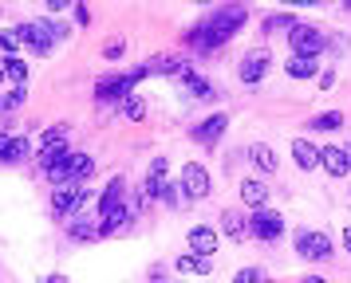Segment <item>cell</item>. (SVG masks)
Wrapping results in <instances>:
<instances>
[{"instance_id": "7c38bea8", "label": "cell", "mask_w": 351, "mask_h": 283, "mask_svg": "<svg viewBox=\"0 0 351 283\" xmlns=\"http://www.w3.org/2000/svg\"><path fill=\"white\" fill-rule=\"evenodd\" d=\"M182 83H186V91L193 94V98H206V103H213V98H221V94H217V87H213V83H209V79H202L197 75V71H193V67H182Z\"/></svg>"}, {"instance_id": "5b68a950", "label": "cell", "mask_w": 351, "mask_h": 283, "mask_svg": "<svg viewBox=\"0 0 351 283\" xmlns=\"http://www.w3.org/2000/svg\"><path fill=\"white\" fill-rule=\"evenodd\" d=\"M249 236L261 240V244H276L285 236V217L276 208H256L253 217H249Z\"/></svg>"}, {"instance_id": "7402d4cb", "label": "cell", "mask_w": 351, "mask_h": 283, "mask_svg": "<svg viewBox=\"0 0 351 283\" xmlns=\"http://www.w3.org/2000/svg\"><path fill=\"white\" fill-rule=\"evenodd\" d=\"M0 67H4V75L12 79L16 87H24V79H28V63L20 59V55H4V59H0Z\"/></svg>"}, {"instance_id": "52a82bcc", "label": "cell", "mask_w": 351, "mask_h": 283, "mask_svg": "<svg viewBox=\"0 0 351 283\" xmlns=\"http://www.w3.org/2000/svg\"><path fill=\"white\" fill-rule=\"evenodd\" d=\"M182 189H186V197H190V201L209 197L213 181H209V170L202 165V161H186V165H182Z\"/></svg>"}, {"instance_id": "f1b7e54d", "label": "cell", "mask_w": 351, "mask_h": 283, "mask_svg": "<svg viewBox=\"0 0 351 283\" xmlns=\"http://www.w3.org/2000/svg\"><path fill=\"white\" fill-rule=\"evenodd\" d=\"M0 47L8 51V55H16V47H20V31L12 28V31H0Z\"/></svg>"}, {"instance_id": "4dcf8cb0", "label": "cell", "mask_w": 351, "mask_h": 283, "mask_svg": "<svg viewBox=\"0 0 351 283\" xmlns=\"http://www.w3.org/2000/svg\"><path fill=\"white\" fill-rule=\"evenodd\" d=\"M162 204H170V208H174V204H182V193H178V185H170V181H166V189H162Z\"/></svg>"}, {"instance_id": "d6986e66", "label": "cell", "mask_w": 351, "mask_h": 283, "mask_svg": "<svg viewBox=\"0 0 351 283\" xmlns=\"http://www.w3.org/2000/svg\"><path fill=\"white\" fill-rule=\"evenodd\" d=\"M285 75L288 79H316L319 75V63L316 59H296V55H292V59L285 63Z\"/></svg>"}, {"instance_id": "f546056e", "label": "cell", "mask_w": 351, "mask_h": 283, "mask_svg": "<svg viewBox=\"0 0 351 283\" xmlns=\"http://www.w3.org/2000/svg\"><path fill=\"white\" fill-rule=\"evenodd\" d=\"M150 181H166V157H154L150 161V173H146Z\"/></svg>"}, {"instance_id": "4316f807", "label": "cell", "mask_w": 351, "mask_h": 283, "mask_svg": "<svg viewBox=\"0 0 351 283\" xmlns=\"http://www.w3.org/2000/svg\"><path fill=\"white\" fill-rule=\"evenodd\" d=\"M67 138V126L60 122V126H48L44 134H40V146H51V142H64Z\"/></svg>"}, {"instance_id": "d6a6232c", "label": "cell", "mask_w": 351, "mask_h": 283, "mask_svg": "<svg viewBox=\"0 0 351 283\" xmlns=\"http://www.w3.org/2000/svg\"><path fill=\"white\" fill-rule=\"evenodd\" d=\"M8 142H12V134H4V130H0V161H4V154H8Z\"/></svg>"}, {"instance_id": "ba28073f", "label": "cell", "mask_w": 351, "mask_h": 283, "mask_svg": "<svg viewBox=\"0 0 351 283\" xmlns=\"http://www.w3.org/2000/svg\"><path fill=\"white\" fill-rule=\"evenodd\" d=\"M225 126H229V118H225V114H209V118H202V122L190 130V138L197 142V146H209V150H213V146L221 142Z\"/></svg>"}, {"instance_id": "ffe728a7", "label": "cell", "mask_w": 351, "mask_h": 283, "mask_svg": "<svg viewBox=\"0 0 351 283\" xmlns=\"http://www.w3.org/2000/svg\"><path fill=\"white\" fill-rule=\"evenodd\" d=\"M296 24H300V20H296L292 12H272V16H265V24H261V36H272V31H285V28L292 31Z\"/></svg>"}, {"instance_id": "8d00e7d4", "label": "cell", "mask_w": 351, "mask_h": 283, "mask_svg": "<svg viewBox=\"0 0 351 283\" xmlns=\"http://www.w3.org/2000/svg\"><path fill=\"white\" fill-rule=\"evenodd\" d=\"M0 79H4V67H0Z\"/></svg>"}, {"instance_id": "484cf974", "label": "cell", "mask_w": 351, "mask_h": 283, "mask_svg": "<svg viewBox=\"0 0 351 283\" xmlns=\"http://www.w3.org/2000/svg\"><path fill=\"white\" fill-rule=\"evenodd\" d=\"M233 283H265V271L261 267H241L237 275H233Z\"/></svg>"}, {"instance_id": "d590c367", "label": "cell", "mask_w": 351, "mask_h": 283, "mask_svg": "<svg viewBox=\"0 0 351 283\" xmlns=\"http://www.w3.org/2000/svg\"><path fill=\"white\" fill-rule=\"evenodd\" d=\"M0 110H4V98H0Z\"/></svg>"}, {"instance_id": "2e32d148", "label": "cell", "mask_w": 351, "mask_h": 283, "mask_svg": "<svg viewBox=\"0 0 351 283\" xmlns=\"http://www.w3.org/2000/svg\"><path fill=\"white\" fill-rule=\"evenodd\" d=\"M292 161H296L304 173L316 170V165H319V150H316L308 138H296V142H292Z\"/></svg>"}, {"instance_id": "277c9868", "label": "cell", "mask_w": 351, "mask_h": 283, "mask_svg": "<svg viewBox=\"0 0 351 283\" xmlns=\"http://www.w3.org/2000/svg\"><path fill=\"white\" fill-rule=\"evenodd\" d=\"M292 248L300 260H312V264H324V260H332V236L328 232H312V228H296L292 232Z\"/></svg>"}, {"instance_id": "e575fe53", "label": "cell", "mask_w": 351, "mask_h": 283, "mask_svg": "<svg viewBox=\"0 0 351 283\" xmlns=\"http://www.w3.org/2000/svg\"><path fill=\"white\" fill-rule=\"evenodd\" d=\"M300 283H328V280H319V275H304Z\"/></svg>"}, {"instance_id": "3957f363", "label": "cell", "mask_w": 351, "mask_h": 283, "mask_svg": "<svg viewBox=\"0 0 351 283\" xmlns=\"http://www.w3.org/2000/svg\"><path fill=\"white\" fill-rule=\"evenodd\" d=\"M288 47L296 59H319V51H328V36L316 24H296L288 31Z\"/></svg>"}, {"instance_id": "30bf717a", "label": "cell", "mask_w": 351, "mask_h": 283, "mask_svg": "<svg viewBox=\"0 0 351 283\" xmlns=\"http://www.w3.org/2000/svg\"><path fill=\"white\" fill-rule=\"evenodd\" d=\"M190 252L193 256H206V260H213V252H217V228H209V224H197V228H190Z\"/></svg>"}, {"instance_id": "e0dca14e", "label": "cell", "mask_w": 351, "mask_h": 283, "mask_svg": "<svg viewBox=\"0 0 351 283\" xmlns=\"http://www.w3.org/2000/svg\"><path fill=\"white\" fill-rule=\"evenodd\" d=\"M249 161H253L261 173H276V165H280V157H276V150L272 146H265V142H256V146H249Z\"/></svg>"}, {"instance_id": "9a60e30c", "label": "cell", "mask_w": 351, "mask_h": 283, "mask_svg": "<svg viewBox=\"0 0 351 283\" xmlns=\"http://www.w3.org/2000/svg\"><path fill=\"white\" fill-rule=\"evenodd\" d=\"M174 267H178V275H213V260H206V256H193V252L178 256Z\"/></svg>"}, {"instance_id": "7a4b0ae2", "label": "cell", "mask_w": 351, "mask_h": 283, "mask_svg": "<svg viewBox=\"0 0 351 283\" xmlns=\"http://www.w3.org/2000/svg\"><path fill=\"white\" fill-rule=\"evenodd\" d=\"M87 201H91V189L87 185H60V189H51L48 213L56 220H71V217H80L83 213V204Z\"/></svg>"}, {"instance_id": "ac0fdd59", "label": "cell", "mask_w": 351, "mask_h": 283, "mask_svg": "<svg viewBox=\"0 0 351 283\" xmlns=\"http://www.w3.org/2000/svg\"><path fill=\"white\" fill-rule=\"evenodd\" d=\"M67 232H71V240H99V224L91 217H71V224H67Z\"/></svg>"}, {"instance_id": "5bb4252c", "label": "cell", "mask_w": 351, "mask_h": 283, "mask_svg": "<svg viewBox=\"0 0 351 283\" xmlns=\"http://www.w3.org/2000/svg\"><path fill=\"white\" fill-rule=\"evenodd\" d=\"M221 236H229V240H245L249 236V217L241 213V208H225L221 213Z\"/></svg>"}, {"instance_id": "9c48e42d", "label": "cell", "mask_w": 351, "mask_h": 283, "mask_svg": "<svg viewBox=\"0 0 351 283\" xmlns=\"http://www.w3.org/2000/svg\"><path fill=\"white\" fill-rule=\"evenodd\" d=\"M123 204H127V181H123V177H111L107 189L99 193V220L111 217L114 208H123Z\"/></svg>"}, {"instance_id": "1f68e13d", "label": "cell", "mask_w": 351, "mask_h": 283, "mask_svg": "<svg viewBox=\"0 0 351 283\" xmlns=\"http://www.w3.org/2000/svg\"><path fill=\"white\" fill-rule=\"evenodd\" d=\"M319 87H324V91H328V87H335V71H324V75H319Z\"/></svg>"}, {"instance_id": "6da1fadb", "label": "cell", "mask_w": 351, "mask_h": 283, "mask_svg": "<svg viewBox=\"0 0 351 283\" xmlns=\"http://www.w3.org/2000/svg\"><path fill=\"white\" fill-rule=\"evenodd\" d=\"M245 20H249V8H245V4H221V8L209 12L206 24H197V28L186 36V44L202 47V51H217L221 44L233 40V31L245 28Z\"/></svg>"}, {"instance_id": "d4e9b609", "label": "cell", "mask_w": 351, "mask_h": 283, "mask_svg": "<svg viewBox=\"0 0 351 283\" xmlns=\"http://www.w3.org/2000/svg\"><path fill=\"white\" fill-rule=\"evenodd\" d=\"M123 51H127V40H119V36H114V40H107V44H103V59H123Z\"/></svg>"}, {"instance_id": "cb8c5ba5", "label": "cell", "mask_w": 351, "mask_h": 283, "mask_svg": "<svg viewBox=\"0 0 351 283\" xmlns=\"http://www.w3.org/2000/svg\"><path fill=\"white\" fill-rule=\"evenodd\" d=\"M123 114H127L130 122H143L146 118V98L143 94H130L127 103H123Z\"/></svg>"}, {"instance_id": "4fadbf2b", "label": "cell", "mask_w": 351, "mask_h": 283, "mask_svg": "<svg viewBox=\"0 0 351 283\" xmlns=\"http://www.w3.org/2000/svg\"><path fill=\"white\" fill-rule=\"evenodd\" d=\"M269 197H272V189L265 185V181H256V177H249V181H241V201L249 204V208H269Z\"/></svg>"}, {"instance_id": "603a6c76", "label": "cell", "mask_w": 351, "mask_h": 283, "mask_svg": "<svg viewBox=\"0 0 351 283\" xmlns=\"http://www.w3.org/2000/svg\"><path fill=\"white\" fill-rule=\"evenodd\" d=\"M339 126H343V114H339V110H324V114H316V118L308 122V130L328 134V130H339Z\"/></svg>"}, {"instance_id": "8992f818", "label": "cell", "mask_w": 351, "mask_h": 283, "mask_svg": "<svg viewBox=\"0 0 351 283\" xmlns=\"http://www.w3.org/2000/svg\"><path fill=\"white\" fill-rule=\"evenodd\" d=\"M272 63L276 59H272V51H265V47L245 51V55H241V83H245V87H256V83L272 71Z\"/></svg>"}, {"instance_id": "83f0119b", "label": "cell", "mask_w": 351, "mask_h": 283, "mask_svg": "<svg viewBox=\"0 0 351 283\" xmlns=\"http://www.w3.org/2000/svg\"><path fill=\"white\" fill-rule=\"evenodd\" d=\"M24 98H28V87H12V91L4 94V110H16Z\"/></svg>"}, {"instance_id": "8fae6325", "label": "cell", "mask_w": 351, "mask_h": 283, "mask_svg": "<svg viewBox=\"0 0 351 283\" xmlns=\"http://www.w3.org/2000/svg\"><path fill=\"white\" fill-rule=\"evenodd\" d=\"M319 165L332 173V177H348V173H351L348 146H328V150H319Z\"/></svg>"}, {"instance_id": "836d02e7", "label": "cell", "mask_w": 351, "mask_h": 283, "mask_svg": "<svg viewBox=\"0 0 351 283\" xmlns=\"http://www.w3.org/2000/svg\"><path fill=\"white\" fill-rule=\"evenodd\" d=\"M339 240H343V248L351 252V228H343V236H339Z\"/></svg>"}, {"instance_id": "44dd1931", "label": "cell", "mask_w": 351, "mask_h": 283, "mask_svg": "<svg viewBox=\"0 0 351 283\" xmlns=\"http://www.w3.org/2000/svg\"><path fill=\"white\" fill-rule=\"evenodd\" d=\"M28 157H32V142L24 138V134L8 142V154H4V161H8V165H20V161H28Z\"/></svg>"}]
</instances>
